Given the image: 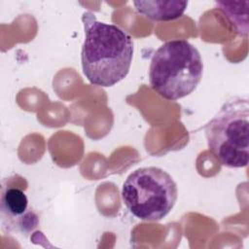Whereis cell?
Instances as JSON below:
<instances>
[{"mask_svg": "<svg viewBox=\"0 0 249 249\" xmlns=\"http://www.w3.org/2000/svg\"><path fill=\"white\" fill-rule=\"evenodd\" d=\"M85 40L82 47V69L88 81L103 88L124 80L133 57L131 37L115 24L97 20L91 12L82 17Z\"/></svg>", "mask_w": 249, "mask_h": 249, "instance_id": "1", "label": "cell"}, {"mask_svg": "<svg viewBox=\"0 0 249 249\" xmlns=\"http://www.w3.org/2000/svg\"><path fill=\"white\" fill-rule=\"evenodd\" d=\"M202 74L203 62L198 50L187 40H172L154 53L149 82L161 97L175 101L192 93Z\"/></svg>", "mask_w": 249, "mask_h": 249, "instance_id": "2", "label": "cell"}, {"mask_svg": "<svg viewBox=\"0 0 249 249\" xmlns=\"http://www.w3.org/2000/svg\"><path fill=\"white\" fill-rule=\"evenodd\" d=\"M208 149L221 164L245 167L249 161V101L245 97L228 99L204 126Z\"/></svg>", "mask_w": 249, "mask_h": 249, "instance_id": "3", "label": "cell"}, {"mask_svg": "<svg viewBox=\"0 0 249 249\" xmlns=\"http://www.w3.org/2000/svg\"><path fill=\"white\" fill-rule=\"evenodd\" d=\"M178 198L177 185L172 176L156 166L141 167L124 182L122 199L136 218L157 222L169 214Z\"/></svg>", "mask_w": 249, "mask_h": 249, "instance_id": "4", "label": "cell"}, {"mask_svg": "<svg viewBox=\"0 0 249 249\" xmlns=\"http://www.w3.org/2000/svg\"><path fill=\"white\" fill-rule=\"evenodd\" d=\"M0 216L1 225L8 231L26 232L38 225V217L29 208L25 193L16 187L3 189L0 199Z\"/></svg>", "mask_w": 249, "mask_h": 249, "instance_id": "5", "label": "cell"}, {"mask_svg": "<svg viewBox=\"0 0 249 249\" xmlns=\"http://www.w3.org/2000/svg\"><path fill=\"white\" fill-rule=\"evenodd\" d=\"M136 11L146 18L155 21L174 20L183 16L188 2L187 1H134Z\"/></svg>", "mask_w": 249, "mask_h": 249, "instance_id": "6", "label": "cell"}, {"mask_svg": "<svg viewBox=\"0 0 249 249\" xmlns=\"http://www.w3.org/2000/svg\"><path fill=\"white\" fill-rule=\"evenodd\" d=\"M217 6L230 19L232 25L236 28V31L240 36L246 38L248 32V1L244 2H227V1H216Z\"/></svg>", "mask_w": 249, "mask_h": 249, "instance_id": "7", "label": "cell"}]
</instances>
